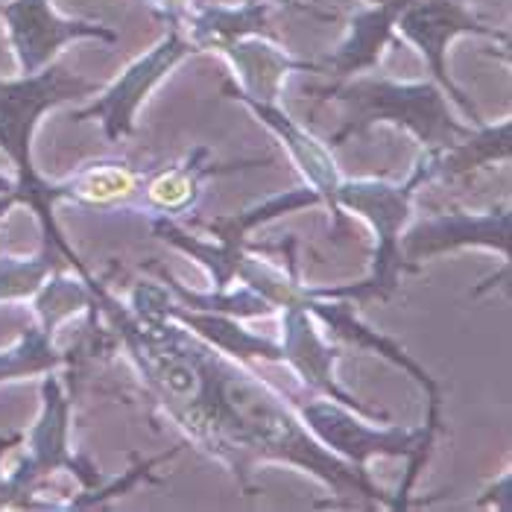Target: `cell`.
I'll return each mask as SVG.
<instances>
[{
  "label": "cell",
  "instance_id": "7402d4cb",
  "mask_svg": "<svg viewBox=\"0 0 512 512\" xmlns=\"http://www.w3.org/2000/svg\"><path fill=\"white\" fill-rule=\"evenodd\" d=\"M18 439H21V436L0 439V460H3V454H6V448H9L12 442H18ZM9 507H18V492H15V486H12V477L0 472V510H9Z\"/></svg>",
  "mask_w": 512,
  "mask_h": 512
},
{
  "label": "cell",
  "instance_id": "ffe728a7",
  "mask_svg": "<svg viewBox=\"0 0 512 512\" xmlns=\"http://www.w3.org/2000/svg\"><path fill=\"white\" fill-rule=\"evenodd\" d=\"M147 3L156 12V18H161L167 27H182L185 15L194 9L191 0H147Z\"/></svg>",
  "mask_w": 512,
  "mask_h": 512
},
{
  "label": "cell",
  "instance_id": "2e32d148",
  "mask_svg": "<svg viewBox=\"0 0 512 512\" xmlns=\"http://www.w3.org/2000/svg\"><path fill=\"white\" fill-rule=\"evenodd\" d=\"M270 3L261 0H243L237 6H223V3H211V6H194L185 21L182 30L188 33L191 44L199 50H217L223 53L229 44L240 39H252V36H264L273 39L270 27Z\"/></svg>",
  "mask_w": 512,
  "mask_h": 512
},
{
  "label": "cell",
  "instance_id": "ba28073f",
  "mask_svg": "<svg viewBox=\"0 0 512 512\" xmlns=\"http://www.w3.org/2000/svg\"><path fill=\"white\" fill-rule=\"evenodd\" d=\"M314 202H319V197H316L314 191H293V194H287V197L267 199L264 205H255L252 211H243V214H235V217L208 220V223H202V226L217 237L214 243L194 240L185 229H179L173 220H156L153 229H156V235H161L164 240H170L176 249L191 252L199 264H205V267L211 270V276H214L217 293H220V290H226V287L237 278L240 261H243V243H246V235H249L255 226L273 220L278 214H287V211L314 205Z\"/></svg>",
  "mask_w": 512,
  "mask_h": 512
},
{
  "label": "cell",
  "instance_id": "5bb4252c",
  "mask_svg": "<svg viewBox=\"0 0 512 512\" xmlns=\"http://www.w3.org/2000/svg\"><path fill=\"white\" fill-rule=\"evenodd\" d=\"M512 141V123L504 118L501 123H477L466 138H460L451 147H431L425 150L422 158L413 167V176L419 179V185H428L436 179H457L474 173L486 164L495 161H507L510 158Z\"/></svg>",
  "mask_w": 512,
  "mask_h": 512
},
{
  "label": "cell",
  "instance_id": "3957f363",
  "mask_svg": "<svg viewBox=\"0 0 512 512\" xmlns=\"http://www.w3.org/2000/svg\"><path fill=\"white\" fill-rule=\"evenodd\" d=\"M416 188H422V185L413 173L404 185L378 182V179L340 182V188L334 191V199H331V211L337 217H340V211H355L363 220L372 223V229L378 235L372 276L363 278L360 284H349V287L308 290V293L325 296V299H349L355 305H363L369 299H387L398 287V278L404 270L419 273V267L407 264L401 255V226L407 223Z\"/></svg>",
  "mask_w": 512,
  "mask_h": 512
},
{
  "label": "cell",
  "instance_id": "8fae6325",
  "mask_svg": "<svg viewBox=\"0 0 512 512\" xmlns=\"http://www.w3.org/2000/svg\"><path fill=\"white\" fill-rule=\"evenodd\" d=\"M305 293V287H302ZM302 293L296 299H290L287 305H281V322H284V343H281V360H290L293 369L299 372V378L316 390L319 395L355 410V413H363L369 419H387L384 413H375L369 407H363L357 401L355 395H349L337 381H334V363H337V349H331L319 331L314 328V319L305 311L302 305Z\"/></svg>",
  "mask_w": 512,
  "mask_h": 512
},
{
  "label": "cell",
  "instance_id": "7c38bea8",
  "mask_svg": "<svg viewBox=\"0 0 512 512\" xmlns=\"http://www.w3.org/2000/svg\"><path fill=\"white\" fill-rule=\"evenodd\" d=\"M410 3L413 0H372L369 9L355 12L349 18V33L337 44V50L314 59L316 71L334 74L337 79L372 71L381 62L384 47L395 39V24Z\"/></svg>",
  "mask_w": 512,
  "mask_h": 512
},
{
  "label": "cell",
  "instance_id": "cb8c5ba5",
  "mask_svg": "<svg viewBox=\"0 0 512 512\" xmlns=\"http://www.w3.org/2000/svg\"><path fill=\"white\" fill-rule=\"evenodd\" d=\"M12 188H15V182H9V179H6V176L0 173V194H9Z\"/></svg>",
  "mask_w": 512,
  "mask_h": 512
},
{
  "label": "cell",
  "instance_id": "9a60e30c",
  "mask_svg": "<svg viewBox=\"0 0 512 512\" xmlns=\"http://www.w3.org/2000/svg\"><path fill=\"white\" fill-rule=\"evenodd\" d=\"M237 100L246 103L270 132H276L278 138L284 141V147L290 150L293 161L299 164V170L305 173L311 191L322 202L331 205L334 191L343 182L340 173H337V164L331 158V150L322 141H316L314 135H308V129H302L296 120H290V115L278 103H258V100H249V97H237Z\"/></svg>",
  "mask_w": 512,
  "mask_h": 512
},
{
  "label": "cell",
  "instance_id": "5b68a950",
  "mask_svg": "<svg viewBox=\"0 0 512 512\" xmlns=\"http://www.w3.org/2000/svg\"><path fill=\"white\" fill-rule=\"evenodd\" d=\"M395 33L419 50L428 71L434 74L436 85L463 109V115L472 123H483L469 94L448 74V44L460 36H480V39L498 41V44L510 47V33L486 24L477 12H472L460 0H413L401 12Z\"/></svg>",
  "mask_w": 512,
  "mask_h": 512
},
{
  "label": "cell",
  "instance_id": "277c9868",
  "mask_svg": "<svg viewBox=\"0 0 512 512\" xmlns=\"http://www.w3.org/2000/svg\"><path fill=\"white\" fill-rule=\"evenodd\" d=\"M302 422L311 434L319 436L322 445L334 448L337 454L349 457L352 466L360 472H366V463L372 457H404L410 460V472L404 486L395 495V504L404 510L407 504V492L419 474V466H425L431 445H434V428H422V431H401V428H366L360 425L355 416L349 413V407H337V401H311L302 407Z\"/></svg>",
  "mask_w": 512,
  "mask_h": 512
},
{
  "label": "cell",
  "instance_id": "d6986e66",
  "mask_svg": "<svg viewBox=\"0 0 512 512\" xmlns=\"http://www.w3.org/2000/svg\"><path fill=\"white\" fill-rule=\"evenodd\" d=\"M205 156V150H197L188 164L170 167L164 173H158L156 179L147 185V197L164 214H179L185 208L194 205L199 194V185L211 176V173H223V170H237L246 164H229V167H214V164H199V158Z\"/></svg>",
  "mask_w": 512,
  "mask_h": 512
},
{
  "label": "cell",
  "instance_id": "9c48e42d",
  "mask_svg": "<svg viewBox=\"0 0 512 512\" xmlns=\"http://www.w3.org/2000/svg\"><path fill=\"white\" fill-rule=\"evenodd\" d=\"M41 398H44V407H41L39 422L30 434V448L21 460V466L9 474L12 477V486L18 492V507H30L33 504V495L39 492L41 480L47 474H53L56 469H71L82 480V486L94 483L97 472L88 469L85 460H79L71 454L68 448V416H71V401L62 395V387L56 378H44V387H41Z\"/></svg>",
  "mask_w": 512,
  "mask_h": 512
},
{
  "label": "cell",
  "instance_id": "30bf717a",
  "mask_svg": "<svg viewBox=\"0 0 512 512\" xmlns=\"http://www.w3.org/2000/svg\"><path fill=\"white\" fill-rule=\"evenodd\" d=\"M466 246H483L489 252H498L510 267V202L492 205L483 214L454 211L422 220L401 240V255L407 264L419 267L422 258H434Z\"/></svg>",
  "mask_w": 512,
  "mask_h": 512
},
{
  "label": "cell",
  "instance_id": "8992f818",
  "mask_svg": "<svg viewBox=\"0 0 512 512\" xmlns=\"http://www.w3.org/2000/svg\"><path fill=\"white\" fill-rule=\"evenodd\" d=\"M197 47L191 44L182 27H167V36L150 47L144 56L129 62L120 77L85 109H79L74 120L97 118L103 123V132L109 141H120L135 132V120L147 97L158 88V82L167 77L176 65H182L188 56H194Z\"/></svg>",
  "mask_w": 512,
  "mask_h": 512
},
{
  "label": "cell",
  "instance_id": "4fadbf2b",
  "mask_svg": "<svg viewBox=\"0 0 512 512\" xmlns=\"http://www.w3.org/2000/svg\"><path fill=\"white\" fill-rule=\"evenodd\" d=\"M223 56L232 65V77L237 85H226L223 91L232 97H249L258 103H278V94L284 82L296 71H316L314 62L308 59H293L287 50H281L273 39L252 36L229 44Z\"/></svg>",
  "mask_w": 512,
  "mask_h": 512
},
{
  "label": "cell",
  "instance_id": "44dd1931",
  "mask_svg": "<svg viewBox=\"0 0 512 512\" xmlns=\"http://www.w3.org/2000/svg\"><path fill=\"white\" fill-rule=\"evenodd\" d=\"M510 480V472L501 474V480H498L492 489H486L483 498L474 501V507H495V504H498V510H510Z\"/></svg>",
  "mask_w": 512,
  "mask_h": 512
},
{
  "label": "cell",
  "instance_id": "ac0fdd59",
  "mask_svg": "<svg viewBox=\"0 0 512 512\" xmlns=\"http://www.w3.org/2000/svg\"><path fill=\"white\" fill-rule=\"evenodd\" d=\"M39 316V325L24 328L21 340L12 349L0 352V381L27 378V375H47L68 360L53 349V328L62 319L50 311H39Z\"/></svg>",
  "mask_w": 512,
  "mask_h": 512
},
{
  "label": "cell",
  "instance_id": "603a6c76",
  "mask_svg": "<svg viewBox=\"0 0 512 512\" xmlns=\"http://www.w3.org/2000/svg\"><path fill=\"white\" fill-rule=\"evenodd\" d=\"M12 205H18V199H15L12 191H9V194H0V220L6 217V211H9Z\"/></svg>",
  "mask_w": 512,
  "mask_h": 512
},
{
  "label": "cell",
  "instance_id": "7a4b0ae2",
  "mask_svg": "<svg viewBox=\"0 0 512 512\" xmlns=\"http://www.w3.org/2000/svg\"><path fill=\"white\" fill-rule=\"evenodd\" d=\"M311 94H319V103L337 100L340 106H346V120L331 144H343L346 138L366 132L375 123H395L416 135L425 150H431L457 144L472 132V126H477H463L451 118L442 97L445 91L422 79L395 82L384 77H346L337 79L334 85L311 88Z\"/></svg>",
  "mask_w": 512,
  "mask_h": 512
},
{
  "label": "cell",
  "instance_id": "e0dca14e",
  "mask_svg": "<svg viewBox=\"0 0 512 512\" xmlns=\"http://www.w3.org/2000/svg\"><path fill=\"white\" fill-rule=\"evenodd\" d=\"M138 173L123 161H100L88 164L71 179L59 182L62 199L85 202V205H115L135 197L138 191Z\"/></svg>",
  "mask_w": 512,
  "mask_h": 512
},
{
  "label": "cell",
  "instance_id": "6da1fadb",
  "mask_svg": "<svg viewBox=\"0 0 512 512\" xmlns=\"http://www.w3.org/2000/svg\"><path fill=\"white\" fill-rule=\"evenodd\" d=\"M94 91H97L94 82L68 71L59 62H50L36 74H18L15 79L0 77V150L15 167L12 194L21 205L33 208V214L39 217L44 249L50 255L53 252L65 255V261L79 270L82 281H91V273L82 267L77 252L65 243V237L56 226L53 205L62 202V191H59V182H47L39 176L33 164V135L39 129V120L50 109L68 100H82Z\"/></svg>",
  "mask_w": 512,
  "mask_h": 512
},
{
  "label": "cell",
  "instance_id": "52a82bcc",
  "mask_svg": "<svg viewBox=\"0 0 512 512\" xmlns=\"http://www.w3.org/2000/svg\"><path fill=\"white\" fill-rule=\"evenodd\" d=\"M0 18L12 44L21 74H36L56 62L62 47L82 39H97L115 44L118 33L100 21L65 18L53 9L50 0H9L0 3Z\"/></svg>",
  "mask_w": 512,
  "mask_h": 512
}]
</instances>
